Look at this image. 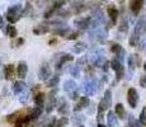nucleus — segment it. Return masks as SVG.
<instances>
[{
  "instance_id": "1",
  "label": "nucleus",
  "mask_w": 146,
  "mask_h": 127,
  "mask_svg": "<svg viewBox=\"0 0 146 127\" xmlns=\"http://www.w3.org/2000/svg\"><path fill=\"white\" fill-rule=\"evenodd\" d=\"M22 10H23V7H22L21 3L18 4H14L12 7H9L5 12V18L8 19L10 24H14L22 18Z\"/></svg>"
},
{
  "instance_id": "2",
  "label": "nucleus",
  "mask_w": 146,
  "mask_h": 127,
  "mask_svg": "<svg viewBox=\"0 0 146 127\" xmlns=\"http://www.w3.org/2000/svg\"><path fill=\"white\" fill-rule=\"evenodd\" d=\"M88 63L93 66H102L104 61V50L103 49H94L86 55Z\"/></svg>"
},
{
  "instance_id": "3",
  "label": "nucleus",
  "mask_w": 146,
  "mask_h": 127,
  "mask_svg": "<svg viewBox=\"0 0 146 127\" xmlns=\"http://www.w3.org/2000/svg\"><path fill=\"white\" fill-rule=\"evenodd\" d=\"M99 88H100V86H99V83H98L97 79H95V78H88L83 84H81L80 90L85 95L92 97V95H94L95 93L98 92V89H99Z\"/></svg>"
},
{
  "instance_id": "4",
  "label": "nucleus",
  "mask_w": 146,
  "mask_h": 127,
  "mask_svg": "<svg viewBox=\"0 0 146 127\" xmlns=\"http://www.w3.org/2000/svg\"><path fill=\"white\" fill-rule=\"evenodd\" d=\"M64 90L69 94L71 99H78V97H79V88H78V84L74 80L64 81Z\"/></svg>"
},
{
  "instance_id": "5",
  "label": "nucleus",
  "mask_w": 146,
  "mask_h": 127,
  "mask_svg": "<svg viewBox=\"0 0 146 127\" xmlns=\"http://www.w3.org/2000/svg\"><path fill=\"white\" fill-rule=\"evenodd\" d=\"M56 56V70H61L64 67V65L66 63H70V61L74 60V57H72L71 55H69V53H57Z\"/></svg>"
},
{
  "instance_id": "6",
  "label": "nucleus",
  "mask_w": 146,
  "mask_h": 127,
  "mask_svg": "<svg viewBox=\"0 0 146 127\" xmlns=\"http://www.w3.org/2000/svg\"><path fill=\"white\" fill-rule=\"evenodd\" d=\"M38 78L42 81H48L52 78V71H51V67H50L48 63H43L41 65L40 71H38Z\"/></svg>"
},
{
  "instance_id": "7",
  "label": "nucleus",
  "mask_w": 146,
  "mask_h": 127,
  "mask_svg": "<svg viewBox=\"0 0 146 127\" xmlns=\"http://www.w3.org/2000/svg\"><path fill=\"white\" fill-rule=\"evenodd\" d=\"M111 67L114 71V74H116V80L117 81L121 80V79L123 78V75H125V69H123L122 63L118 61L117 59H113V60L111 61Z\"/></svg>"
},
{
  "instance_id": "8",
  "label": "nucleus",
  "mask_w": 146,
  "mask_h": 127,
  "mask_svg": "<svg viewBox=\"0 0 146 127\" xmlns=\"http://www.w3.org/2000/svg\"><path fill=\"white\" fill-rule=\"evenodd\" d=\"M56 94H57V89H52L51 92L48 93V102L46 104V112L47 113H51L53 109L57 107V98H56Z\"/></svg>"
},
{
  "instance_id": "9",
  "label": "nucleus",
  "mask_w": 146,
  "mask_h": 127,
  "mask_svg": "<svg viewBox=\"0 0 146 127\" xmlns=\"http://www.w3.org/2000/svg\"><path fill=\"white\" fill-rule=\"evenodd\" d=\"M74 24L76 25V28H79L80 31L89 29L90 24H92V17H80V18H76L74 21Z\"/></svg>"
},
{
  "instance_id": "10",
  "label": "nucleus",
  "mask_w": 146,
  "mask_h": 127,
  "mask_svg": "<svg viewBox=\"0 0 146 127\" xmlns=\"http://www.w3.org/2000/svg\"><path fill=\"white\" fill-rule=\"evenodd\" d=\"M127 102L131 108H136L139 103V93L135 88H130L127 90Z\"/></svg>"
},
{
  "instance_id": "11",
  "label": "nucleus",
  "mask_w": 146,
  "mask_h": 127,
  "mask_svg": "<svg viewBox=\"0 0 146 127\" xmlns=\"http://www.w3.org/2000/svg\"><path fill=\"white\" fill-rule=\"evenodd\" d=\"M108 15H109V28L112 27V25H114L117 23V19H118V15H119V12L118 9L116 8V5L114 4H109L108 5Z\"/></svg>"
},
{
  "instance_id": "12",
  "label": "nucleus",
  "mask_w": 146,
  "mask_h": 127,
  "mask_svg": "<svg viewBox=\"0 0 146 127\" xmlns=\"http://www.w3.org/2000/svg\"><path fill=\"white\" fill-rule=\"evenodd\" d=\"M111 52L116 55V57H114V59H117L118 61L123 63V59H125L126 51H125V49H123L122 46H121V45H118V43H113V45L111 46Z\"/></svg>"
},
{
  "instance_id": "13",
  "label": "nucleus",
  "mask_w": 146,
  "mask_h": 127,
  "mask_svg": "<svg viewBox=\"0 0 146 127\" xmlns=\"http://www.w3.org/2000/svg\"><path fill=\"white\" fill-rule=\"evenodd\" d=\"M57 112L60 114H62L64 117L69 113V103L66 102V99L64 97H58L57 98Z\"/></svg>"
},
{
  "instance_id": "14",
  "label": "nucleus",
  "mask_w": 146,
  "mask_h": 127,
  "mask_svg": "<svg viewBox=\"0 0 146 127\" xmlns=\"http://www.w3.org/2000/svg\"><path fill=\"white\" fill-rule=\"evenodd\" d=\"M27 71H28V66L24 61H19L18 65L15 67V72H17V76L19 79H24L27 76Z\"/></svg>"
},
{
  "instance_id": "15",
  "label": "nucleus",
  "mask_w": 146,
  "mask_h": 127,
  "mask_svg": "<svg viewBox=\"0 0 146 127\" xmlns=\"http://www.w3.org/2000/svg\"><path fill=\"white\" fill-rule=\"evenodd\" d=\"M142 7H144V1L142 0H132V1H130V9L133 15H139Z\"/></svg>"
},
{
  "instance_id": "16",
  "label": "nucleus",
  "mask_w": 146,
  "mask_h": 127,
  "mask_svg": "<svg viewBox=\"0 0 146 127\" xmlns=\"http://www.w3.org/2000/svg\"><path fill=\"white\" fill-rule=\"evenodd\" d=\"M107 125H108V127H119L118 117L116 116L114 112L108 111V113H107Z\"/></svg>"
},
{
  "instance_id": "17",
  "label": "nucleus",
  "mask_w": 146,
  "mask_h": 127,
  "mask_svg": "<svg viewBox=\"0 0 146 127\" xmlns=\"http://www.w3.org/2000/svg\"><path fill=\"white\" fill-rule=\"evenodd\" d=\"M14 74H17L14 65L13 64L5 65V66H4V79H5V80H13Z\"/></svg>"
},
{
  "instance_id": "18",
  "label": "nucleus",
  "mask_w": 146,
  "mask_h": 127,
  "mask_svg": "<svg viewBox=\"0 0 146 127\" xmlns=\"http://www.w3.org/2000/svg\"><path fill=\"white\" fill-rule=\"evenodd\" d=\"M24 90H27V84L24 83L23 80H17L15 83L13 84V92H14V94L19 95V94H22Z\"/></svg>"
},
{
  "instance_id": "19",
  "label": "nucleus",
  "mask_w": 146,
  "mask_h": 127,
  "mask_svg": "<svg viewBox=\"0 0 146 127\" xmlns=\"http://www.w3.org/2000/svg\"><path fill=\"white\" fill-rule=\"evenodd\" d=\"M89 104H90V100H89L88 97H81L80 99H79V102H78V104L75 106L74 111H75V112H79V111H81V109H84V108H86V107H89Z\"/></svg>"
},
{
  "instance_id": "20",
  "label": "nucleus",
  "mask_w": 146,
  "mask_h": 127,
  "mask_svg": "<svg viewBox=\"0 0 146 127\" xmlns=\"http://www.w3.org/2000/svg\"><path fill=\"white\" fill-rule=\"evenodd\" d=\"M86 7H85V3H81V1H74L71 3V12L75 13V14H79L81 13L83 10H85Z\"/></svg>"
},
{
  "instance_id": "21",
  "label": "nucleus",
  "mask_w": 146,
  "mask_h": 127,
  "mask_svg": "<svg viewBox=\"0 0 146 127\" xmlns=\"http://www.w3.org/2000/svg\"><path fill=\"white\" fill-rule=\"evenodd\" d=\"M52 33L53 35H56V36H64V37H67V36L70 35V28L69 27H66V25H62V27H58V28H56V29H53L52 31Z\"/></svg>"
},
{
  "instance_id": "22",
  "label": "nucleus",
  "mask_w": 146,
  "mask_h": 127,
  "mask_svg": "<svg viewBox=\"0 0 146 127\" xmlns=\"http://www.w3.org/2000/svg\"><path fill=\"white\" fill-rule=\"evenodd\" d=\"M102 102H103V104H104L106 109H108L109 107H111V104H112V90L111 89H107L104 92V97H103Z\"/></svg>"
},
{
  "instance_id": "23",
  "label": "nucleus",
  "mask_w": 146,
  "mask_h": 127,
  "mask_svg": "<svg viewBox=\"0 0 146 127\" xmlns=\"http://www.w3.org/2000/svg\"><path fill=\"white\" fill-rule=\"evenodd\" d=\"M114 113H116V116L119 118V120H123V118H126V111H125V107H123L122 103H117L116 104Z\"/></svg>"
},
{
  "instance_id": "24",
  "label": "nucleus",
  "mask_w": 146,
  "mask_h": 127,
  "mask_svg": "<svg viewBox=\"0 0 146 127\" xmlns=\"http://www.w3.org/2000/svg\"><path fill=\"white\" fill-rule=\"evenodd\" d=\"M23 116H26V114H24L22 111H19V112H14V113L9 114V116H7V121H8L9 123H14V125H15L17 121H18L21 117H23Z\"/></svg>"
},
{
  "instance_id": "25",
  "label": "nucleus",
  "mask_w": 146,
  "mask_h": 127,
  "mask_svg": "<svg viewBox=\"0 0 146 127\" xmlns=\"http://www.w3.org/2000/svg\"><path fill=\"white\" fill-rule=\"evenodd\" d=\"M35 103H36V107H44V93L42 92L36 93Z\"/></svg>"
},
{
  "instance_id": "26",
  "label": "nucleus",
  "mask_w": 146,
  "mask_h": 127,
  "mask_svg": "<svg viewBox=\"0 0 146 127\" xmlns=\"http://www.w3.org/2000/svg\"><path fill=\"white\" fill-rule=\"evenodd\" d=\"M86 49H88V46H86L84 42H79V43H75L74 46H72V52L74 53H81Z\"/></svg>"
},
{
  "instance_id": "27",
  "label": "nucleus",
  "mask_w": 146,
  "mask_h": 127,
  "mask_svg": "<svg viewBox=\"0 0 146 127\" xmlns=\"http://www.w3.org/2000/svg\"><path fill=\"white\" fill-rule=\"evenodd\" d=\"M58 81H60V76H58V74L52 75V78L47 81V86H48V88H53V89H55L56 86L58 85Z\"/></svg>"
},
{
  "instance_id": "28",
  "label": "nucleus",
  "mask_w": 146,
  "mask_h": 127,
  "mask_svg": "<svg viewBox=\"0 0 146 127\" xmlns=\"http://www.w3.org/2000/svg\"><path fill=\"white\" fill-rule=\"evenodd\" d=\"M29 120L31 118L28 117V116H23V117H21L18 121L15 122V127H28V123H29Z\"/></svg>"
},
{
  "instance_id": "29",
  "label": "nucleus",
  "mask_w": 146,
  "mask_h": 127,
  "mask_svg": "<svg viewBox=\"0 0 146 127\" xmlns=\"http://www.w3.org/2000/svg\"><path fill=\"white\" fill-rule=\"evenodd\" d=\"M5 33H7V36H8V37H10V38H14V37H17V36H18V32H17V28L14 27V25H12V24L7 25V29H5Z\"/></svg>"
},
{
  "instance_id": "30",
  "label": "nucleus",
  "mask_w": 146,
  "mask_h": 127,
  "mask_svg": "<svg viewBox=\"0 0 146 127\" xmlns=\"http://www.w3.org/2000/svg\"><path fill=\"white\" fill-rule=\"evenodd\" d=\"M42 112H43V107H35V109L31 112L29 118L31 120H37L38 117H41Z\"/></svg>"
},
{
  "instance_id": "31",
  "label": "nucleus",
  "mask_w": 146,
  "mask_h": 127,
  "mask_svg": "<svg viewBox=\"0 0 146 127\" xmlns=\"http://www.w3.org/2000/svg\"><path fill=\"white\" fill-rule=\"evenodd\" d=\"M48 32V25H46V24H41V25H38V27H36V28H33V33L35 35H43V33H47Z\"/></svg>"
},
{
  "instance_id": "32",
  "label": "nucleus",
  "mask_w": 146,
  "mask_h": 127,
  "mask_svg": "<svg viewBox=\"0 0 146 127\" xmlns=\"http://www.w3.org/2000/svg\"><path fill=\"white\" fill-rule=\"evenodd\" d=\"M29 94H31V92L29 90H24L22 94H19V97H18V99H19V102H21L22 104H26L27 102H28V99H29Z\"/></svg>"
},
{
  "instance_id": "33",
  "label": "nucleus",
  "mask_w": 146,
  "mask_h": 127,
  "mask_svg": "<svg viewBox=\"0 0 146 127\" xmlns=\"http://www.w3.org/2000/svg\"><path fill=\"white\" fill-rule=\"evenodd\" d=\"M32 13H33V7H32V4H31V3H27V4H26V8L22 10V17H29V15H32Z\"/></svg>"
},
{
  "instance_id": "34",
  "label": "nucleus",
  "mask_w": 146,
  "mask_h": 127,
  "mask_svg": "<svg viewBox=\"0 0 146 127\" xmlns=\"http://www.w3.org/2000/svg\"><path fill=\"white\" fill-rule=\"evenodd\" d=\"M128 31V22L126 18L122 19V22L119 23V27H118V32L119 33H127Z\"/></svg>"
},
{
  "instance_id": "35",
  "label": "nucleus",
  "mask_w": 146,
  "mask_h": 127,
  "mask_svg": "<svg viewBox=\"0 0 146 127\" xmlns=\"http://www.w3.org/2000/svg\"><path fill=\"white\" fill-rule=\"evenodd\" d=\"M69 123V117H60L58 120H56L55 127H66Z\"/></svg>"
},
{
  "instance_id": "36",
  "label": "nucleus",
  "mask_w": 146,
  "mask_h": 127,
  "mask_svg": "<svg viewBox=\"0 0 146 127\" xmlns=\"http://www.w3.org/2000/svg\"><path fill=\"white\" fill-rule=\"evenodd\" d=\"M70 74L74 78H79L80 75V66L79 65H75V66H71L70 67Z\"/></svg>"
},
{
  "instance_id": "37",
  "label": "nucleus",
  "mask_w": 146,
  "mask_h": 127,
  "mask_svg": "<svg viewBox=\"0 0 146 127\" xmlns=\"http://www.w3.org/2000/svg\"><path fill=\"white\" fill-rule=\"evenodd\" d=\"M140 122L142 123V126H146V107H144L141 111V113H140Z\"/></svg>"
},
{
  "instance_id": "38",
  "label": "nucleus",
  "mask_w": 146,
  "mask_h": 127,
  "mask_svg": "<svg viewBox=\"0 0 146 127\" xmlns=\"http://www.w3.org/2000/svg\"><path fill=\"white\" fill-rule=\"evenodd\" d=\"M83 121H84V116L83 114H75L74 117H72V123L74 125H78V123H83Z\"/></svg>"
},
{
  "instance_id": "39",
  "label": "nucleus",
  "mask_w": 146,
  "mask_h": 127,
  "mask_svg": "<svg viewBox=\"0 0 146 127\" xmlns=\"http://www.w3.org/2000/svg\"><path fill=\"white\" fill-rule=\"evenodd\" d=\"M79 35H80L79 31H76V32H71V33H70V35L66 37V39H76L78 37H79Z\"/></svg>"
},
{
  "instance_id": "40",
  "label": "nucleus",
  "mask_w": 146,
  "mask_h": 127,
  "mask_svg": "<svg viewBox=\"0 0 146 127\" xmlns=\"http://www.w3.org/2000/svg\"><path fill=\"white\" fill-rule=\"evenodd\" d=\"M55 123H56V118H51L48 122H46L42 127H55Z\"/></svg>"
},
{
  "instance_id": "41",
  "label": "nucleus",
  "mask_w": 146,
  "mask_h": 127,
  "mask_svg": "<svg viewBox=\"0 0 146 127\" xmlns=\"http://www.w3.org/2000/svg\"><path fill=\"white\" fill-rule=\"evenodd\" d=\"M88 63V59H86V56H83V57H80L79 60L76 61V65H79V66H81V65L86 64Z\"/></svg>"
},
{
  "instance_id": "42",
  "label": "nucleus",
  "mask_w": 146,
  "mask_h": 127,
  "mask_svg": "<svg viewBox=\"0 0 146 127\" xmlns=\"http://www.w3.org/2000/svg\"><path fill=\"white\" fill-rule=\"evenodd\" d=\"M140 86L141 88H146V75H142L140 78Z\"/></svg>"
},
{
  "instance_id": "43",
  "label": "nucleus",
  "mask_w": 146,
  "mask_h": 127,
  "mask_svg": "<svg viewBox=\"0 0 146 127\" xmlns=\"http://www.w3.org/2000/svg\"><path fill=\"white\" fill-rule=\"evenodd\" d=\"M126 127H135V118L133 116H130V118H128V123Z\"/></svg>"
},
{
  "instance_id": "44",
  "label": "nucleus",
  "mask_w": 146,
  "mask_h": 127,
  "mask_svg": "<svg viewBox=\"0 0 146 127\" xmlns=\"http://www.w3.org/2000/svg\"><path fill=\"white\" fill-rule=\"evenodd\" d=\"M24 43V39L23 38H18V41H17V46H21V45Z\"/></svg>"
},
{
  "instance_id": "45",
  "label": "nucleus",
  "mask_w": 146,
  "mask_h": 127,
  "mask_svg": "<svg viewBox=\"0 0 146 127\" xmlns=\"http://www.w3.org/2000/svg\"><path fill=\"white\" fill-rule=\"evenodd\" d=\"M3 27H4V19L3 17H0V29H3Z\"/></svg>"
},
{
  "instance_id": "46",
  "label": "nucleus",
  "mask_w": 146,
  "mask_h": 127,
  "mask_svg": "<svg viewBox=\"0 0 146 127\" xmlns=\"http://www.w3.org/2000/svg\"><path fill=\"white\" fill-rule=\"evenodd\" d=\"M135 127H142V123L140 121H135Z\"/></svg>"
},
{
  "instance_id": "47",
  "label": "nucleus",
  "mask_w": 146,
  "mask_h": 127,
  "mask_svg": "<svg viewBox=\"0 0 146 127\" xmlns=\"http://www.w3.org/2000/svg\"><path fill=\"white\" fill-rule=\"evenodd\" d=\"M56 43H57V39H56V38H52L51 41L48 42V45H56Z\"/></svg>"
},
{
  "instance_id": "48",
  "label": "nucleus",
  "mask_w": 146,
  "mask_h": 127,
  "mask_svg": "<svg viewBox=\"0 0 146 127\" xmlns=\"http://www.w3.org/2000/svg\"><path fill=\"white\" fill-rule=\"evenodd\" d=\"M98 127H107V126H104L103 123H99V125H98Z\"/></svg>"
},
{
  "instance_id": "49",
  "label": "nucleus",
  "mask_w": 146,
  "mask_h": 127,
  "mask_svg": "<svg viewBox=\"0 0 146 127\" xmlns=\"http://www.w3.org/2000/svg\"><path fill=\"white\" fill-rule=\"evenodd\" d=\"M144 70H146V63L144 64Z\"/></svg>"
},
{
  "instance_id": "50",
  "label": "nucleus",
  "mask_w": 146,
  "mask_h": 127,
  "mask_svg": "<svg viewBox=\"0 0 146 127\" xmlns=\"http://www.w3.org/2000/svg\"><path fill=\"white\" fill-rule=\"evenodd\" d=\"M78 127H84V126H83V125H80V126H78Z\"/></svg>"
}]
</instances>
